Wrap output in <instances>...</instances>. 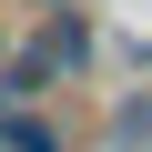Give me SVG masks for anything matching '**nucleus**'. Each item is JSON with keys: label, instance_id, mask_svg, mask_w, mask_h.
<instances>
[{"label": "nucleus", "instance_id": "nucleus-3", "mask_svg": "<svg viewBox=\"0 0 152 152\" xmlns=\"http://www.w3.org/2000/svg\"><path fill=\"white\" fill-rule=\"evenodd\" d=\"M41 10H51V0H41Z\"/></svg>", "mask_w": 152, "mask_h": 152}, {"label": "nucleus", "instance_id": "nucleus-2", "mask_svg": "<svg viewBox=\"0 0 152 152\" xmlns=\"http://www.w3.org/2000/svg\"><path fill=\"white\" fill-rule=\"evenodd\" d=\"M0 61H10V20H0Z\"/></svg>", "mask_w": 152, "mask_h": 152}, {"label": "nucleus", "instance_id": "nucleus-1", "mask_svg": "<svg viewBox=\"0 0 152 152\" xmlns=\"http://www.w3.org/2000/svg\"><path fill=\"white\" fill-rule=\"evenodd\" d=\"M0 152H71L61 122H41V102H0Z\"/></svg>", "mask_w": 152, "mask_h": 152}]
</instances>
